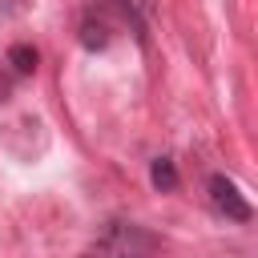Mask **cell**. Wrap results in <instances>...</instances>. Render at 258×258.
I'll return each instance as SVG.
<instances>
[{
  "label": "cell",
  "mask_w": 258,
  "mask_h": 258,
  "mask_svg": "<svg viewBox=\"0 0 258 258\" xmlns=\"http://www.w3.org/2000/svg\"><path fill=\"white\" fill-rule=\"evenodd\" d=\"M161 242L153 234H145L141 226H125V222H109L105 234L93 242V250H105V254H145V250H157Z\"/></svg>",
  "instance_id": "1"
},
{
  "label": "cell",
  "mask_w": 258,
  "mask_h": 258,
  "mask_svg": "<svg viewBox=\"0 0 258 258\" xmlns=\"http://www.w3.org/2000/svg\"><path fill=\"white\" fill-rule=\"evenodd\" d=\"M210 202H214V210L226 214L230 222H250V218H254L250 202L242 198V189H238L226 173H214V177H210Z\"/></svg>",
  "instance_id": "2"
},
{
  "label": "cell",
  "mask_w": 258,
  "mask_h": 258,
  "mask_svg": "<svg viewBox=\"0 0 258 258\" xmlns=\"http://www.w3.org/2000/svg\"><path fill=\"white\" fill-rule=\"evenodd\" d=\"M4 60H8V69H12L16 77H32V73H36V60H40V52H36L32 44H12Z\"/></svg>",
  "instance_id": "3"
},
{
  "label": "cell",
  "mask_w": 258,
  "mask_h": 258,
  "mask_svg": "<svg viewBox=\"0 0 258 258\" xmlns=\"http://www.w3.org/2000/svg\"><path fill=\"white\" fill-rule=\"evenodd\" d=\"M81 44L93 48V52L105 48V44H109V24H105L101 16H85V20H81Z\"/></svg>",
  "instance_id": "4"
},
{
  "label": "cell",
  "mask_w": 258,
  "mask_h": 258,
  "mask_svg": "<svg viewBox=\"0 0 258 258\" xmlns=\"http://www.w3.org/2000/svg\"><path fill=\"white\" fill-rule=\"evenodd\" d=\"M149 181H153L161 194H173V189H177V165H173L169 157H153V165H149Z\"/></svg>",
  "instance_id": "5"
},
{
  "label": "cell",
  "mask_w": 258,
  "mask_h": 258,
  "mask_svg": "<svg viewBox=\"0 0 258 258\" xmlns=\"http://www.w3.org/2000/svg\"><path fill=\"white\" fill-rule=\"evenodd\" d=\"M8 89H12V81H8V77H0V101H8Z\"/></svg>",
  "instance_id": "6"
}]
</instances>
